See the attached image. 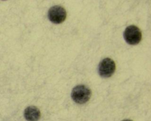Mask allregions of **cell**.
Returning a JSON list of instances; mask_svg holds the SVG:
<instances>
[{
    "label": "cell",
    "mask_w": 151,
    "mask_h": 121,
    "mask_svg": "<svg viewBox=\"0 0 151 121\" xmlns=\"http://www.w3.org/2000/svg\"><path fill=\"white\" fill-rule=\"evenodd\" d=\"M91 96V90L83 84L75 86L71 91V96L73 100L78 104H84L87 102Z\"/></svg>",
    "instance_id": "obj_1"
},
{
    "label": "cell",
    "mask_w": 151,
    "mask_h": 121,
    "mask_svg": "<svg viewBox=\"0 0 151 121\" xmlns=\"http://www.w3.org/2000/svg\"><path fill=\"white\" fill-rule=\"evenodd\" d=\"M123 36L127 43L130 45H136L141 41L142 32L137 27L132 25L125 29Z\"/></svg>",
    "instance_id": "obj_2"
},
{
    "label": "cell",
    "mask_w": 151,
    "mask_h": 121,
    "mask_svg": "<svg viewBox=\"0 0 151 121\" xmlns=\"http://www.w3.org/2000/svg\"><path fill=\"white\" fill-rule=\"evenodd\" d=\"M115 63L110 58H106L102 60L100 62L98 67V72L99 75L104 78L111 76L115 71Z\"/></svg>",
    "instance_id": "obj_3"
},
{
    "label": "cell",
    "mask_w": 151,
    "mask_h": 121,
    "mask_svg": "<svg viewBox=\"0 0 151 121\" xmlns=\"http://www.w3.org/2000/svg\"><path fill=\"white\" fill-rule=\"evenodd\" d=\"M48 17L50 21L58 24L64 21L67 17V12L63 7L55 5L51 7L48 10Z\"/></svg>",
    "instance_id": "obj_4"
},
{
    "label": "cell",
    "mask_w": 151,
    "mask_h": 121,
    "mask_svg": "<svg viewBox=\"0 0 151 121\" xmlns=\"http://www.w3.org/2000/svg\"><path fill=\"white\" fill-rule=\"evenodd\" d=\"M24 115L27 121H38L41 117V113L37 107L31 106L25 109Z\"/></svg>",
    "instance_id": "obj_5"
},
{
    "label": "cell",
    "mask_w": 151,
    "mask_h": 121,
    "mask_svg": "<svg viewBox=\"0 0 151 121\" xmlns=\"http://www.w3.org/2000/svg\"><path fill=\"white\" fill-rule=\"evenodd\" d=\"M122 121H132V120H131L130 119H124V120H123Z\"/></svg>",
    "instance_id": "obj_6"
}]
</instances>
